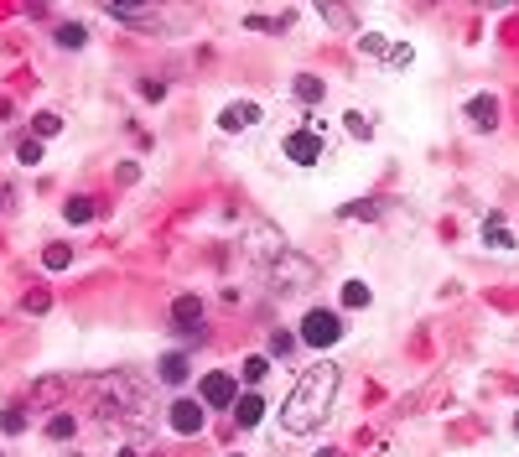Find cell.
Instances as JSON below:
<instances>
[{"instance_id":"obj_35","label":"cell","mask_w":519,"mask_h":457,"mask_svg":"<svg viewBox=\"0 0 519 457\" xmlns=\"http://www.w3.org/2000/svg\"><path fill=\"white\" fill-rule=\"evenodd\" d=\"M374 457H394V452H390V447H379V452H374Z\"/></svg>"},{"instance_id":"obj_19","label":"cell","mask_w":519,"mask_h":457,"mask_svg":"<svg viewBox=\"0 0 519 457\" xmlns=\"http://www.w3.org/2000/svg\"><path fill=\"white\" fill-rule=\"evenodd\" d=\"M343 130H348L353 141H369V135H374L369 115H358V109H348V115H343Z\"/></svg>"},{"instance_id":"obj_16","label":"cell","mask_w":519,"mask_h":457,"mask_svg":"<svg viewBox=\"0 0 519 457\" xmlns=\"http://www.w3.org/2000/svg\"><path fill=\"white\" fill-rule=\"evenodd\" d=\"M322 94H328V89H322V79H311V73H301V79H296V99H301V104H311V109H317V104H322Z\"/></svg>"},{"instance_id":"obj_10","label":"cell","mask_w":519,"mask_h":457,"mask_svg":"<svg viewBox=\"0 0 519 457\" xmlns=\"http://www.w3.org/2000/svg\"><path fill=\"white\" fill-rule=\"evenodd\" d=\"M171 322H177L187 338H203V302H198V296H177V302H171Z\"/></svg>"},{"instance_id":"obj_34","label":"cell","mask_w":519,"mask_h":457,"mask_svg":"<svg viewBox=\"0 0 519 457\" xmlns=\"http://www.w3.org/2000/svg\"><path fill=\"white\" fill-rule=\"evenodd\" d=\"M317 457H343V452H338V447H328V452H317Z\"/></svg>"},{"instance_id":"obj_25","label":"cell","mask_w":519,"mask_h":457,"mask_svg":"<svg viewBox=\"0 0 519 457\" xmlns=\"http://www.w3.org/2000/svg\"><path fill=\"white\" fill-rule=\"evenodd\" d=\"M42 266H47V270H68V266H73V249H68V245H47Z\"/></svg>"},{"instance_id":"obj_12","label":"cell","mask_w":519,"mask_h":457,"mask_svg":"<svg viewBox=\"0 0 519 457\" xmlns=\"http://www.w3.org/2000/svg\"><path fill=\"white\" fill-rule=\"evenodd\" d=\"M234 421H239L245 432H255V426L265 421V395H260V390H245L239 400H234Z\"/></svg>"},{"instance_id":"obj_23","label":"cell","mask_w":519,"mask_h":457,"mask_svg":"<svg viewBox=\"0 0 519 457\" xmlns=\"http://www.w3.org/2000/svg\"><path fill=\"white\" fill-rule=\"evenodd\" d=\"M0 432H26V406H5V411H0Z\"/></svg>"},{"instance_id":"obj_26","label":"cell","mask_w":519,"mask_h":457,"mask_svg":"<svg viewBox=\"0 0 519 457\" xmlns=\"http://www.w3.org/2000/svg\"><path fill=\"white\" fill-rule=\"evenodd\" d=\"M343 307H348V312L369 307V286H364V281H348V286H343Z\"/></svg>"},{"instance_id":"obj_3","label":"cell","mask_w":519,"mask_h":457,"mask_svg":"<svg viewBox=\"0 0 519 457\" xmlns=\"http://www.w3.org/2000/svg\"><path fill=\"white\" fill-rule=\"evenodd\" d=\"M343 145H338V130L322 109H301V120L286 125V135H281V156L291 166H301V172H317V166H328Z\"/></svg>"},{"instance_id":"obj_15","label":"cell","mask_w":519,"mask_h":457,"mask_svg":"<svg viewBox=\"0 0 519 457\" xmlns=\"http://www.w3.org/2000/svg\"><path fill=\"white\" fill-rule=\"evenodd\" d=\"M83 42H88V26H79V21H62V26H58V47L79 52Z\"/></svg>"},{"instance_id":"obj_28","label":"cell","mask_w":519,"mask_h":457,"mask_svg":"<svg viewBox=\"0 0 519 457\" xmlns=\"http://www.w3.org/2000/svg\"><path fill=\"white\" fill-rule=\"evenodd\" d=\"M58 130H62V120H58V115H37V120H32V135H37V141H52Z\"/></svg>"},{"instance_id":"obj_2","label":"cell","mask_w":519,"mask_h":457,"mask_svg":"<svg viewBox=\"0 0 519 457\" xmlns=\"http://www.w3.org/2000/svg\"><path fill=\"white\" fill-rule=\"evenodd\" d=\"M338 385H343V369H338L332 359H317L311 369L296 374L291 395L281 400V436H311L317 432V426L332 415Z\"/></svg>"},{"instance_id":"obj_1","label":"cell","mask_w":519,"mask_h":457,"mask_svg":"<svg viewBox=\"0 0 519 457\" xmlns=\"http://www.w3.org/2000/svg\"><path fill=\"white\" fill-rule=\"evenodd\" d=\"M83 395H88V415L99 421L104 432L130 436L141 442L151 426H156V395L135 369H104L83 379Z\"/></svg>"},{"instance_id":"obj_33","label":"cell","mask_w":519,"mask_h":457,"mask_svg":"<svg viewBox=\"0 0 519 457\" xmlns=\"http://www.w3.org/2000/svg\"><path fill=\"white\" fill-rule=\"evenodd\" d=\"M21 307H26V312H47V307H52V296H47V291H26V302H21Z\"/></svg>"},{"instance_id":"obj_27","label":"cell","mask_w":519,"mask_h":457,"mask_svg":"<svg viewBox=\"0 0 519 457\" xmlns=\"http://www.w3.org/2000/svg\"><path fill=\"white\" fill-rule=\"evenodd\" d=\"M73 432H79V421H73V415H68V411H58V415H52V421H47V436H58V442H68V436H73Z\"/></svg>"},{"instance_id":"obj_11","label":"cell","mask_w":519,"mask_h":457,"mask_svg":"<svg viewBox=\"0 0 519 457\" xmlns=\"http://www.w3.org/2000/svg\"><path fill=\"white\" fill-rule=\"evenodd\" d=\"M104 11H109L115 21H130V26H141V32H151V26L162 21V11H156V5H125V0H109Z\"/></svg>"},{"instance_id":"obj_24","label":"cell","mask_w":519,"mask_h":457,"mask_svg":"<svg viewBox=\"0 0 519 457\" xmlns=\"http://www.w3.org/2000/svg\"><path fill=\"white\" fill-rule=\"evenodd\" d=\"M317 16L332 21V26H353V11H348V5H332V0H322V5H317Z\"/></svg>"},{"instance_id":"obj_38","label":"cell","mask_w":519,"mask_h":457,"mask_svg":"<svg viewBox=\"0 0 519 457\" xmlns=\"http://www.w3.org/2000/svg\"><path fill=\"white\" fill-rule=\"evenodd\" d=\"M514 432H519V415H514Z\"/></svg>"},{"instance_id":"obj_21","label":"cell","mask_w":519,"mask_h":457,"mask_svg":"<svg viewBox=\"0 0 519 457\" xmlns=\"http://www.w3.org/2000/svg\"><path fill=\"white\" fill-rule=\"evenodd\" d=\"M415 62V47H405V42H394L390 52H385V68H390V73H400V68H411Z\"/></svg>"},{"instance_id":"obj_22","label":"cell","mask_w":519,"mask_h":457,"mask_svg":"<svg viewBox=\"0 0 519 457\" xmlns=\"http://www.w3.org/2000/svg\"><path fill=\"white\" fill-rule=\"evenodd\" d=\"M239 374H245V385L255 390V385H260V379L270 374V359H260V353H249V359H245V369H239Z\"/></svg>"},{"instance_id":"obj_31","label":"cell","mask_w":519,"mask_h":457,"mask_svg":"<svg viewBox=\"0 0 519 457\" xmlns=\"http://www.w3.org/2000/svg\"><path fill=\"white\" fill-rule=\"evenodd\" d=\"M16 156H21L26 166H32V162H42V141H37V135H26V141L16 145Z\"/></svg>"},{"instance_id":"obj_29","label":"cell","mask_w":519,"mask_h":457,"mask_svg":"<svg viewBox=\"0 0 519 457\" xmlns=\"http://www.w3.org/2000/svg\"><path fill=\"white\" fill-rule=\"evenodd\" d=\"M358 52H369V58H385V52H390V42L379 37V32H364V37H358Z\"/></svg>"},{"instance_id":"obj_18","label":"cell","mask_w":519,"mask_h":457,"mask_svg":"<svg viewBox=\"0 0 519 457\" xmlns=\"http://www.w3.org/2000/svg\"><path fill=\"white\" fill-rule=\"evenodd\" d=\"M156 369H162V379H166V385H182V379H187V359H182V353H166V359L156 364Z\"/></svg>"},{"instance_id":"obj_13","label":"cell","mask_w":519,"mask_h":457,"mask_svg":"<svg viewBox=\"0 0 519 457\" xmlns=\"http://www.w3.org/2000/svg\"><path fill=\"white\" fill-rule=\"evenodd\" d=\"M468 125H473V130H498V99L494 94H473V99H468Z\"/></svg>"},{"instance_id":"obj_17","label":"cell","mask_w":519,"mask_h":457,"mask_svg":"<svg viewBox=\"0 0 519 457\" xmlns=\"http://www.w3.org/2000/svg\"><path fill=\"white\" fill-rule=\"evenodd\" d=\"M379 198H358V203H343L338 208V219H379Z\"/></svg>"},{"instance_id":"obj_37","label":"cell","mask_w":519,"mask_h":457,"mask_svg":"<svg viewBox=\"0 0 519 457\" xmlns=\"http://www.w3.org/2000/svg\"><path fill=\"white\" fill-rule=\"evenodd\" d=\"M0 208H5V192H0Z\"/></svg>"},{"instance_id":"obj_32","label":"cell","mask_w":519,"mask_h":457,"mask_svg":"<svg viewBox=\"0 0 519 457\" xmlns=\"http://www.w3.org/2000/svg\"><path fill=\"white\" fill-rule=\"evenodd\" d=\"M270 353H275V359L296 353V338H291V332H275V338H270Z\"/></svg>"},{"instance_id":"obj_4","label":"cell","mask_w":519,"mask_h":457,"mask_svg":"<svg viewBox=\"0 0 519 457\" xmlns=\"http://www.w3.org/2000/svg\"><path fill=\"white\" fill-rule=\"evenodd\" d=\"M265 270H270V291H275V296H296V291H307L311 281H317V266H311L307 255H296V249L275 255Z\"/></svg>"},{"instance_id":"obj_6","label":"cell","mask_w":519,"mask_h":457,"mask_svg":"<svg viewBox=\"0 0 519 457\" xmlns=\"http://www.w3.org/2000/svg\"><path fill=\"white\" fill-rule=\"evenodd\" d=\"M234 400H239V379L234 374H203V411H234Z\"/></svg>"},{"instance_id":"obj_36","label":"cell","mask_w":519,"mask_h":457,"mask_svg":"<svg viewBox=\"0 0 519 457\" xmlns=\"http://www.w3.org/2000/svg\"><path fill=\"white\" fill-rule=\"evenodd\" d=\"M115 457H135V452H130V447H120V452H115Z\"/></svg>"},{"instance_id":"obj_5","label":"cell","mask_w":519,"mask_h":457,"mask_svg":"<svg viewBox=\"0 0 519 457\" xmlns=\"http://www.w3.org/2000/svg\"><path fill=\"white\" fill-rule=\"evenodd\" d=\"M338 338H343V317H338V312L311 307L307 317H301V343H307V349H332Z\"/></svg>"},{"instance_id":"obj_14","label":"cell","mask_w":519,"mask_h":457,"mask_svg":"<svg viewBox=\"0 0 519 457\" xmlns=\"http://www.w3.org/2000/svg\"><path fill=\"white\" fill-rule=\"evenodd\" d=\"M483 245H488V249H514L509 224H504V219H488V224H483Z\"/></svg>"},{"instance_id":"obj_20","label":"cell","mask_w":519,"mask_h":457,"mask_svg":"<svg viewBox=\"0 0 519 457\" xmlns=\"http://www.w3.org/2000/svg\"><path fill=\"white\" fill-rule=\"evenodd\" d=\"M62 390H68V379H42L37 390H32V400H37V406H58Z\"/></svg>"},{"instance_id":"obj_30","label":"cell","mask_w":519,"mask_h":457,"mask_svg":"<svg viewBox=\"0 0 519 457\" xmlns=\"http://www.w3.org/2000/svg\"><path fill=\"white\" fill-rule=\"evenodd\" d=\"M62 213H68V224H88V219H94V203H88V198H73Z\"/></svg>"},{"instance_id":"obj_9","label":"cell","mask_w":519,"mask_h":457,"mask_svg":"<svg viewBox=\"0 0 519 457\" xmlns=\"http://www.w3.org/2000/svg\"><path fill=\"white\" fill-rule=\"evenodd\" d=\"M166 421H171V432H182V436H198L203 432V400H171V411H166Z\"/></svg>"},{"instance_id":"obj_7","label":"cell","mask_w":519,"mask_h":457,"mask_svg":"<svg viewBox=\"0 0 519 457\" xmlns=\"http://www.w3.org/2000/svg\"><path fill=\"white\" fill-rule=\"evenodd\" d=\"M260 115H265V109H260L255 99H234V104L218 109V130H224V135H239V130H249Z\"/></svg>"},{"instance_id":"obj_8","label":"cell","mask_w":519,"mask_h":457,"mask_svg":"<svg viewBox=\"0 0 519 457\" xmlns=\"http://www.w3.org/2000/svg\"><path fill=\"white\" fill-rule=\"evenodd\" d=\"M245 249L260 260V266H270L275 255H286V245H281V234L270 224H249V234H245Z\"/></svg>"}]
</instances>
